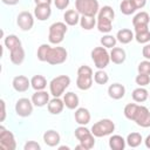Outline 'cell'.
Instances as JSON below:
<instances>
[{"instance_id": "obj_1", "label": "cell", "mask_w": 150, "mask_h": 150, "mask_svg": "<svg viewBox=\"0 0 150 150\" xmlns=\"http://www.w3.org/2000/svg\"><path fill=\"white\" fill-rule=\"evenodd\" d=\"M76 86L81 90H88L93 86V69L88 66H81L77 69Z\"/></svg>"}, {"instance_id": "obj_2", "label": "cell", "mask_w": 150, "mask_h": 150, "mask_svg": "<svg viewBox=\"0 0 150 150\" xmlns=\"http://www.w3.org/2000/svg\"><path fill=\"white\" fill-rule=\"evenodd\" d=\"M67 23L66 22H54L49 26V34H48V40L53 45H59L63 41L64 34L67 33Z\"/></svg>"}, {"instance_id": "obj_3", "label": "cell", "mask_w": 150, "mask_h": 150, "mask_svg": "<svg viewBox=\"0 0 150 150\" xmlns=\"http://www.w3.org/2000/svg\"><path fill=\"white\" fill-rule=\"evenodd\" d=\"M75 9L81 15L95 16L100 11L97 0H75Z\"/></svg>"}, {"instance_id": "obj_4", "label": "cell", "mask_w": 150, "mask_h": 150, "mask_svg": "<svg viewBox=\"0 0 150 150\" xmlns=\"http://www.w3.org/2000/svg\"><path fill=\"white\" fill-rule=\"evenodd\" d=\"M70 84V77L67 75H60L54 77L49 82V90L54 97H60Z\"/></svg>"}, {"instance_id": "obj_5", "label": "cell", "mask_w": 150, "mask_h": 150, "mask_svg": "<svg viewBox=\"0 0 150 150\" xmlns=\"http://www.w3.org/2000/svg\"><path fill=\"white\" fill-rule=\"evenodd\" d=\"M115 130V123L109 118L100 120L91 127V132L95 137H104L111 135Z\"/></svg>"}, {"instance_id": "obj_6", "label": "cell", "mask_w": 150, "mask_h": 150, "mask_svg": "<svg viewBox=\"0 0 150 150\" xmlns=\"http://www.w3.org/2000/svg\"><path fill=\"white\" fill-rule=\"evenodd\" d=\"M91 59L97 69H104L110 62V53H108L107 48H104L103 46L95 47L91 50Z\"/></svg>"}, {"instance_id": "obj_7", "label": "cell", "mask_w": 150, "mask_h": 150, "mask_svg": "<svg viewBox=\"0 0 150 150\" xmlns=\"http://www.w3.org/2000/svg\"><path fill=\"white\" fill-rule=\"evenodd\" d=\"M67 50L63 47H48L46 62L49 64H61L67 60Z\"/></svg>"}, {"instance_id": "obj_8", "label": "cell", "mask_w": 150, "mask_h": 150, "mask_svg": "<svg viewBox=\"0 0 150 150\" xmlns=\"http://www.w3.org/2000/svg\"><path fill=\"white\" fill-rule=\"evenodd\" d=\"M0 148L2 150H15L16 142L13 132L7 130L4 125H0Z\"/></svg>"}, {"instance_id": "obj_9", "label": "cell", "mask_w": 150, "mask_h": 150, "mask_svg": "<svg viewBox=\"0 0 150 150\" xmlns=\"http://www.w3.org/2000/svg\"><path fill=\"white\" fill-rule=\"evenodd\" d=\"M132 121L142 128H149L150 127V111H149V109L144 105H138Z\"/></svg>"}, {"instance_id": "obj_10", "label": "cell", "mask_w": 150, "mask_h": 150, "mask_svg": "<svg viewBox=\"0 0 150 150\" xmlns=\"http://www.w3.org/2000/svg\"><path fill=\"white\" fill-rule=\"evenodd\" d=\"M33 102L26 97L19 98L15 103V112L20 117H28L33 112Z\"/></svg>"}, {"instance_id": "obj_11", "label": "cell", "mask_w": 150, "mask_h": 150, "mask_svg": "<svg viewBox=\"0 0 150 150\" xmlns=\"http://www.w3.org/2000/svg\"><path fill=\"white\" fill-rule=\"evenodd\" d=\"M16 23L21 30H23V32L30 30L34 26V16L30 12L23 11V12L19 13V15L16 18Z\"/></svg>"}, {"instance_id": "obj_12", "label": "cell", "mask_w": 150, "mask_h": 150, "mask_svg": "<svg viewBox=\"0 0 150 150\" xmlns=\"http://www.w3.org/2000/svg\"><path fill=\"white\" fill-rule=\"evenodd\" d=\"M150 21V16L146 12H139L137 13L134 19H132V25L135 28V32H139V30H144V29H149L148 25Z\"/></svg>"}, {"instance_id": "obj_13", "label": "cell", "mask_w": 150, "mask_h": 150, "mask_svg": "<svg viewBox=\"0 0 150 150\" xmlns=\"http://www.w3.org/2000/svg\"><path fill=\"white\" fill-rule=\"evenodd\" d=\"M12 86L14 88V90L19 91V93H23L27 91L30 86V80H28V77H26L25 75H18L13 79Z\"/></svg>"}, {"instance_id": "obj_14", "label": "cell", "mask_w": 150, "mask_h": 150, "mask_svg": "<svg viewBox=\"0 0 150 150\" xmlns=\"http://www.w3.org/2000/svg\"><path fill=\"white\" fill-rule=\"evenodd\" d=\"M49 101V94L45 90H35V93L32 95V102L35 107H45Z\"/></svg>"}, {"instance_id": "obj_15", "label": "cell", "mask_w": 150, "mask_h": 150, "mask_svg": "<svg viewBox=\"0 0 150 150\" xmlns=\"http://www.w3.org/2000/svg\"><path fill=\"white\" fill-rule=\"evenodd\" d=\"M50 14H52L50 5H36L34 8V16L40 21H45L49 19Z\"/></svg>"}, {"instance_id": "obj_16", "label": "cell", "mask_w": 150, "mask_h": 150, "mask_svg": "<svg viewBox=\"0 0 150 150\" xmlns=\"http://www.w3.org/2000/svg\"><path fill=\"white\" fill-rule=\"evenodd\" d=\"M125 57H127V54H125V50L121 47H114L111 48V52H110V61L115 64H122L124 61H125Z\"/></svg>"}, {"instance_id": "obj_17", "label": "cell", "mask_w": 150, "mask_h": 150, "mask_svg": "<svg viewBox=\"0 0 150 150\" xmlns=\"http://www.w3.org/2000/svg\"><path fill=\"white\" fill-rule=\"evenodd\" d=\"M75 121L80 125H87L90 122V112L87 108H77L75 110Z\"/></svg>"}, {"instance_id": "obj_18", "label": "cell", "mask_w": 150, "mask_h": 150, "mask_svg": "<svg viewBox=\"0 0 150 150\" xmlns=\"http://www.w3.org/2000/svg\"><path fill=\"white\" fill-rule=\"evenodd\" d=\"M9 59L12 61V63L19 66L25 60V50L22 48V46H18L15 48H13L12 50H9Z\"/></svg>"}, {"instance_id": "obj_19", "label": "cell", "mask_w": 150, "mask_h": 150, "mask_svg": "<svg viewBox=\"0 0 150 150\" xmlns=\"http://www.w3.org/2000/svg\"><path fill=\"white\" fill-rule=\"evenodd\" d=\"M108 94L114 100H120L125 95V88L121 83H112L108 88Z\"/></svg>"}, {"instance_id": "obj_20", "label": "cell", "mask_w": 150, "mask_h": 150, "mask_svg": "<svg viewBox=\"0 0 150 150\" xmlns=\"http://www.w3.org/2000/svg\"><path fill=\"white\" fill-rule=\"evenodd\" d=\"M47 107H48V111H49L50 114H53V115H59L60 112H62V110H63V108H64V102H63V100H61L60 97H54V98H52V100L48 102Z\"/></svg>"}, {"instance_id": "obj_21", "label": "cell", "mask_w": 150, "mask_h": 150, "mask_svg": "<svg viewBox=\"0 0 150 150\" xmlns=\"http://www.w3.org/2000/svg\"><path fill=\"white\" fill-rule=\"evenodd\" d=\"M43 141H45V143L48 146H56L60 143L61 137H60V134L57 131H55V130H47L43 134Z\"/></svg>"}, {"instance_id": "obj_22", "label": "cell", "mask_w": 150, "mask_h": 150, "mask_svg": "<svg viewBox=\"0 0 150 150\" xmlns=\"http://www.w3.org/2000/svg\"><path fill=\"white\" fill-rule=\"evenodd\" d=\"M116 39L118 42H121L122 45H127L129 42H131L134 39H135V35L134 33L131 32V29H128V28H122L117 32L116 34Z\"/></svg>"}, {"instance_id": "obj_23", "label": "cell", "mask_w": 150, "mask_h": 150, "mask_svg": "<svg viewBox=\"0 0 150 150\" xmlns=\"http://www.w3.org/2000/svg\"><path fill=\"white\" fill-rule=\"evenodd\" d=\"M63 19L68 26H75L80 22V13L76 9H68L66 11Z\"/></svg>"}, {"instance_id": "obj_24", "label": "cell", "mask_w": 150, "mask_h": 150, "mask_svg": "<svg viewBox=\"0 0 150 150\" xmlns=\"http://www.w3.org/2000/svg\"><path fill=\"white\" fill-rule=\"evenodd\" d=\"M112 21L114 20H110L108 18L97 15V23H96L97 25V29L101 33H109L112 29Z\"/></svg>"}, {"instance_id": "obj_25", "label": "cell", "mask_w": 150, "mask_h": 150, "mask_svg": "<svg viewBox=\"0 0 150 150\" xmlns=\"http://www.w3.org/2000/svg\"><path fill=\"white\" fill-rule=\"evenodd\" d=\"M63 102L68 109H76L79 107V96L73 91H68L63 96Z\"/></svg>"}, {"instance_id": "obj_26", "label": "cell", "mask_w": 150, "mask_h": 150, "mask_svg": "<svg viewBox=\"0 0 150 150\" xmlns=\"http://www.w3.org/2000/svg\"><path fill=\"white\" fill-rule=\"evenodd\" d=\"M125 139L120 135H112L109 138V146L112 150H123L125 148Z\"/></svg>"}, {"instance_id": "obj_27", "label": "cell", "mask_w": 150, "mask_h": 150, "mask_svg": "<svg viewBox=\"0 0 150 150\" xmlns=\"http://www.w3.org/2000/svg\"><path fill=\"white\" fill-rule=\"evenodd\" d=\"M30 86L34 90H45L47 87V80L43 75H34L30 79Z\"/></svg>"}, {"instance_id": "obj_28", "label": "cell", "mask_w": 150, "mask_h": 150, "mask_svg": "<svg viewBox=\"0 0 150 150\" xmlns=\"http://www.w3.org/2000/svg\"><path fill=\"white\" fill-rule=\"evenodd\" d=\"M131 96H132V100H134L135 102L142 103V102H144V101L148 100V97H149V91H148L145 88L139 87V88L134 89Z\"/></svg>"}, {"instance_id": "obj_29", "label": "cell", "mask_w": 150, "mask_h": 150, "mask_svg": "<svg viewBox=\"0 0 150 150\" xmlns=\"http://www.w3.org/2000/svg\"><path fill=\"white\" fill-rule=\"evenodd\" d=\"M97 23L95 16H89V15H82L80 18V25L83 29L86 30H90L95 27V25Z\"/></svg>"}, {"instance_id": "obj_30", "label": "cell", "mask_w": 150, "mask_h": 150, "mask_svg": "<svg viewBox=\"0 0 150 150\" xmlns=\"http://www.w3.org/2000/svg\"><path fill=\"white\" fill-rule=\"evenodd\" d=\"M79 142H80V144H81L83 150H90L95 145V136L93 135V132H90L87 136H84L81 139H79Z\"/></svg>"}, {"instance_id": "obj_31", "label": "cell", "mask_w": 150, "mask_h": 150, "mask_svg": "<svg viewBox=\"0 0 150 150\" xmlns=\"http://www.w3.org/2000/svg\"><path fill=\"white\" fill-rule=\"evenodd\" d=\"M142 141H143V138H142V135L139 132H131L128 135V137L125 139L127 144L131 148H137L142 143Z\"/></svg>"}, {"instance_id": "obj_32", "label": "cell", "mask_w": 150, "mask_h": 150, "mask_svg": "<svg viewBox=\"0 0 150 150\" xmlns=\"http://www.w3.org/2000/svg\"><path fill=\"white\" fill-rule=\"evenodd\" d=\"M120 9H121V12H122L124 15H130V14H132L137 8H136V6H135V4H134L132 0H123V1L121 2V5H120Z\"/></svg>"}, {"instance_id": "obj_33", "label": "cell", "mask_w": 150, "mask_h": 150, "mask_svg": "<svg viewBox=\"0 0 150 150\" xmlns=\"http://www.w3.org/2000/svg\"><path fill=\"white\" fill-rule=\"evenodd\" d=\"M4 43H5V46L7 47V49H8V50H12L13 48H15V47L20 46V45H21V41L19 40V38H18L16 35L11 34V35H7V36L5 38Z\"/></svg>"}, {"instance_id": "obj_34", "label": "cell", "mask_w": 150, "mask_h": 150, "mask_svg": "<svg viewBox=\"0 0 150 150\" xmlns=\"http://www.w3.org/2000/svg\"><path fill=\"white\" fill-rule=\"evenodd\" d=\"M135 40L138 43H148L150 41V30L144 29V30L135 32Z\"/></svg>"}, {"instance_id": "obj_35", "label": "cell", "mask_w": 150, "mask_h": 150, "mask_svg": "<svg viewBox=\"0 0 150 150\" xmlns=\"http://www.w3.org/2000/svg\"><path fill=\"white\" fill-rule=\"evenodd\" d=\"M116 42H117L116 36H112V35H109V34L101 38V45L104 48H114L116 46Z\"/></svg>"}, {"instance_id": "obj_36", "label": "cell", "mask_w": 150, "mask_h": 150, "mask_svg": "<svg viewBox=\"0 0 150 150\" xmlns=\"http://www.w3.org/2000/svg\"><path fill=\"white\" fill-rule=\"evenodd\" d=\"M94 81L97 84H105L109 81V76L108 74L103 70V69H98L95 74H94Z\"/></svg>"}, {"instance_id": "obj_37", "label": "cell", "mask_w": 150, "mask_h": 150, "mask_svg": "<svg viewBox=\"0 0 150 150\" xmlns=\"http://www.w3.org/2000/svg\"><path fill=\"white\" fill-rule=\"evenodd\" d=\"M137 107H138V104H136V103H128L124 107V116L128 120L132 121L134 120V116H135V112L137 110Z\"/></svg>"}, {"instance_id": "obj_38", "label": "cell", "mask_w": 150, "mask_h": 150, "mask_svg": "<svg viewBox=\"0 0 150 150\" xmlns=\"http://www.w3.org/2000/svg\"><path fill=\"white\" fill-rule=\"evenodd\" d=\"M136 83L139 86V87H145L150 83V75H146V74H138L135 79Z\"/></svg>"}, {"instance_id": "obj_39", "label": "cell", "mask_w": 150, "mask_h": 150, "mask_svg": "<svg viewBox=\"0 0 150 150\" xmlns=\"http://www.w3.org/2000/svg\"><path fill=\"white\" fill-rule=\"evenodd\" d=\"M138 74H146L150 75V61L149 60H144L142 62H139L138 67H137Z\"/></svg>"}, {"instance_id": "obj_40", "label": "cell", "mask_w": 150, "mask_h": 150, "mask_svg": "<svg viewBox=\"0 0 150 150\" xmlns=\"http://www.w3.org/2000/svg\"><path fill=\"white\" fill-rule=\"evenodd\" d=\"M48 47H49V45L43 43V45H41V46L39 47V49H38V53H36L38 59H39L40 61H42V62H46V56H47Z\"/></svg>"}, {"instance_id": "obj_41", "label": "cell", "mask_w": 150, "mask_h": 150, "mask_svg": "<svg viewBox=\"0 0 150 150\" xmlns=\"http://www.w3.org/2000/svg\"><path fill=\"white\" fill-rule=\"evenodd\" d=\"M40 149H41V145L35 141H28L23 145V150H40Z\"/></svg>"}, {"instance_id": "obj_42", "label": "cell", "mask_w": 150, "mask_h": 150, "mask_svg": "<svg viewBox=\"0 0 150 150\" xmlns=\"http://www.w3.org/2000/svg\"><path fill=\"white\" fill-rule=\"evenodd\" d=\"M69 0H54V5L57 9H66L69 5Z\"/></svg>"}, {"instance_id": "obj_43", "label": "cell", "mask_w": 150, "mask_h": 150, "mask_svg": "<svg viewBox=\"0 0 150 150\" xmlns=\"http://www.w3.org/2000/svg\"><path fill=\"white\" fill-rule=\"evenodd\" d=\"M142 55L146 59V60H150V43H146L143 49H142Z\"/></svg>"}, {"instance_id": "obj_44", "label": "cell", "mask_w": 150, "mask_h": 150, "mask_svg": "<svg viewBox=\"0 0 150 150\" xmlns=\"http://www.w3.org/2000/svg\"><path fill=\"white\" fill-rule=\"evenodd\" d=\"M0 104H1V117H0V122H4L6 118V103L4 100H0Z\"/></svg>"}, {"instance_id": "obj_45", "label": "cell", "mask_w": 150, "mask_h": 150, "mask_svg": "<svg viewBox=\"0 0 150 150\" xmlns=\"http://www.w3.org/2000/svg\"><path fill=\"white\" fill-rule=\"evenodd\" d=\"M132 1H134V4H135V6H136L137 9L143 8L145 6V4H146V0H132Z\"/></svg>"}, {"instance_id": "obj_46", "label": "cell", "mask_w": 150, "mask_h": 150, "mask_svg": "<svg viewBox=\"0 0 150 150\" xmlns=\"http://www.w3.org/2000/svg\"><path fill=\"white\" fill-rule=\"evenodd\" d=\"M35 5H50L52 0H34Z\"/></svg>"}, {"instance_id": "obj_47", "label": "cell", "mask_w": 150, "mask_h": 150, "mask_svg": "<svg viewBox=\"0 0 150 150\" xmlns=\"http://www.w3.org/2000/svg\"><path fill=\"white\" fill-rule=\"evenodd\" d=\"M5 5H9V6H13V5H16L20 0H1Z\"/></svg>"}, {"instance_id": "obj_48", "label": "cell", "mask_w": 150, "mask_h": 150, "mask_svg": "<svg viewBox=\"0 0 150 150\" xmlns=\"http://www.w3.org/2000/svg\"><path fill=\"white\" fill-rule=\"evenodd\" d=\"M144 144H145V146H146L148 149H150V135L146 136V138H145V141H144Z\"/></svg>"}, {"instance_id": "obj_49", "label": "cell", "mask_w": 150, "mask_h": 150, "mask_svg": "<svg viewBox=\"0 0 150 150\" xmlns=\"http://www.w3.org/2000/svg\"><path fill=\"white\" fill-rule=\"evenodd\" d=\"M59 149H60V150H62V149H66V150H69L70 148H69V146H66V145H63V146H59Z\"/></svg>"}, {"instance_id": "obj_50", "label": "cell", "mask_w": 150, "mask_h": 150, "mask_svg": "<svg viewBox=\"0 0 150 150\" xmlns=\"http://www.w3.org/2000/svg\"><path fill=\"white\" fill-rule=\"evenodd\" d=\"M149 97H150V94H149Z\"/></svg>"}]
</instances>
